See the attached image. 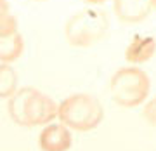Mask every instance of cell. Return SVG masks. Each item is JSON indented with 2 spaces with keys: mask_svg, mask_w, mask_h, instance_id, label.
Here are the masks:
<instances>
[{
  "mask_svg": "<svg viewBox=\"0 0 156 151\" xmlns=\"http://www.w3.org/2000/svg\"><path fill=\"white\" fill-rule=\"evenodd\" d=\"M24 50V38L19 31L0 37V63L11 64L19 59Z\"/></svg>",
  "mask_w": 156,
  "mask_h": 151,
  "instance_id": "obj_8",
  "label": "cell"
},
{
  "mask_svg": "<svg viewBox=\"0 0 156 151\" xmlns=\"http://www.w3.org/2000/svg\"><path fill=\"white\" fill-rule=\"evenodd\" d=\"M156 54V38L151 35H135L125 49V59L132 66L147 63Z\"/></svg>",
  "mask_w": 156,
  "mask_h": 151,
  "instance_id": "obj_7",
  "label": "cell"
},
{
  "mask_svg": "<svg viewBox=\"0 0 156 151\" xmlns=\"http://www.w3.org/2000/svg\"><path fill=\"white\" fill-rule=\"evenodd\" d=\"M142 117H144V120L149 123V125L156 127V95H153V97L144 104Z\"/></svg>",
  "mask_w": 156,
  "mask_h": 151,
  "instance_id": "obj_11",
  "label": "cell"
},
{
  "mask_svg": "<svg viewBox=\"0 0 156 151\" xmlns=\"http://www.w3.org/2000/svg\"><path fill=\"white\" fill-rule=\"evenodd\" d=\"M57 118L68 129L89 132L101 125L104 110L92 94H71L57 104Z\"/></svg>",
  "mask_w": 156,
  "mask_h": 151,
  "instance_id": "obj_3",
  "label": "cell"
},
{
  "mask_svg": "<svg viewBox=\"0 0 156 151\" xmlns=\"http://www.w3.org/2000/svg\"><path fill=\"white\" fill-rule=\"evenodd\" d=\"M151 90L149 75L137 66H123L113 73L109 80L111 99L122 108H135L142 104Z\"/></svg>",
  "mask_w": 156,
  "mask_h": 151,
  "instance_id": "obj_4",
  "label": "cell"
},
{
  "mask_svg": "<svg viewBox=\"0 0 156 151\" xmlns=\"http://www.w3.org/2000/svg\"><path fill=\"white\" fill-rule=\"evenodd\" d=\"M109 33V16L101 7L76 11L64 24V38L73 47H90Z\"/></svg>",
  "mask_w": 156,
  "mask_h": 151,
  "instance_id": "obj_2",
  "label": "cell"
},
{
  "mask_svg": "<svg viewBox=\"0 0 156 151\" xmlns=\"http://www.w3.org/2000/svg\"><path fill=\"white\" fill-rule=\"evenodd\" d=\"M17 90V73L11 64L0 63V99H9Z\"/></svg>",
  "mask_w": 156,
  "mask_h": 151,
  "instance_id": "obj_9",
  "label": "cell"
},
{
  "mask_svg": "<svg viewBox=\"0 0 156 151\" xmlns=\"http://www.w3.org/2000/svg\"><path fill=\"white\" fill-rule=\"evenodd\" d=\"M19 31L17 30V19L11 12V7H4L0 9V37L4 35H12Z\"/></svg>",
  "mask_w": 156,
  "mask_h": 151,
  "instance_id": "obj_10",
  "label": "cell"
},
{
  "mask_svg": "<svg viewBox=\"0 0 156 151\" xmlns=\"http://www.w3.org/2000/svg\"><path fill=\"white\" fill-rule=\"evenodd\" d=\"M37 2H47V0H37Z\"/></svg>",
  "mask_w": 156,
  "mask_h": 151,
  "instance_id": "obj_15",
  "label": "cell"
},
{
  "mask_svg": "<svg viewBox=\"0 0 156 151\" xmlns=\"http://www.w3.org/2000/svg\"><path fill=\"white\" fill-rule=\"evenodd\" d=\"M115 14L122 23H140L149 16L151 0H113Z\"/></svg>",
  "mask_w": 156,
  "mask_h": 151,
  "instance_id": "obj_6",
  "label": "cell"
},
{
  "mask_svg": "<svg viewBox=\"0 0 156 151\" xmlns=\"http://www.w3.org/2000/svg\"><path fill=\"white\" fill-rule=\"evenodd\" d=\"M4 7H11V5H9L7 0H0V9H4Z\"/></svg>",
  "mask_w": 156,
  "mask_h": 151,
  "instance_id": "obj_13",
  "label": "cell"
},
{
  "mask_svg": "<svg viewBox=\"0 0 156 151\" xmlns=\"http://www.w3.org/2000/svg\"><path fill=\"white\" fill-rule=\"evenodd\" d=\"M71 132L62 123H47L38 137V146L42 151H68L71 148Z\"/></svg>",
  "mask_w": 156,
  "mask_h": 151,
  "instance_id": "obj_5",
  "label": "cell"
},
{
  "mask_svg": "<svg viewBox=\"0 0 156 151\" xmlns=\"http://www.w3.org/2000/svg\"><path fill=\"white\" fill-rule=\"evenodd\" d=\"M83 2H87V4H90V5H99V4H104L106 0H83Z\"/></svg>",
  "mask_w": 156,
  "mask_h": 151,
  "instance_id": "obj_12",
  "label": "cell"
},
{
  "mask_svg": "<svg viewBox=\"0 0 156 151\" xmlns=\"http://www.w3.org/2000/svg\"><path fill=\"white\" fill-rule=\"evenodd\" d=\"M9 117L21 127L47 125L57 118V102L35 87L17 89L9 97Z\"/></svg>",
  "mask_w": 156,
  "mask_h": 151,
  "instance_id": "obj_1",
  "label": "cell"
},
{
  "mask_svg": "<svg viewBox=\"0 0 156 151\" xmlns=\"http://www.w3.org/2000/svg\"><path fill=\"white\" fill-rule=\"evenodd\" d=\"M151 9H154L156 11V0H151Z\"/></svg>",
  "mask_w": 156,
  "mask_h": 151,
  "instance_id": "obj_14",
  "label": "cell"
}]
</instances>
